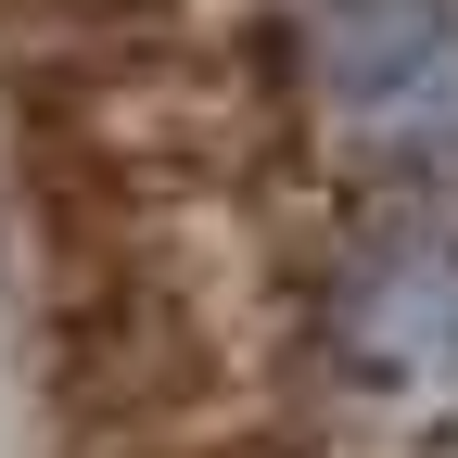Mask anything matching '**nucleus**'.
I'll use <instances>...</instances> for the list:
<instances>
[{
	"label": "nucleus",
	"mask_w": 458,
	"mask_h": 458,
	"mask_svg": "<svg viewBox=\"0 0 458 458\" xmlns=\"http://www.w3.org/2000/svg\"><path fill=\"white\" fill-rule=\"evenodd\" d=\"M318 77L369 140L445 153L458 140V0H331L318 13Z\"/></svg>",
	"instance_id": "1"
}]
</instances>
